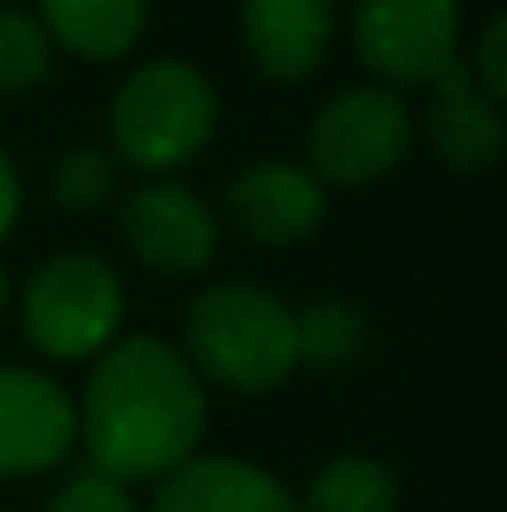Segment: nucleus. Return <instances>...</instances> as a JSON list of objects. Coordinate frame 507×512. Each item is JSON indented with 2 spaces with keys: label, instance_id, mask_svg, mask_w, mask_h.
<instances>
[{
  "label": "nucleus",
  "instance_id": "f257e3e1",
  "mask_svg": "<svg viewBox=\"0 0 507 512\" xmlns=\"http://www.w3.org/2000/svg\"><path fill=\"white\" fill-rule=\"evenodd\" d=\"M204 428L209 398L199 373L155 334H125L110 343L75 398V443H85L90 473L120 488L165 483L189 458H199Z\"/></svg>",
  "mask_w": 507,
  "mask_h": 512
},
{
  "label": "nucleus",
  "instance_id": "f03ea898",
  "mask_svg": "<svg viewBox=\"0 0 507 512\" xmlns=\"http://www.w3.org/2000/svg\"><path fill=\"white\" fill-rule=\"evenodd\" d=\"M184 363L199 383L234 393H274L299 373L294 309L249 279H224L184 304Z\"/></svg>",
  "mask_w": 507,
  "mask_h": 512
},
{
  "label": "nucleus",
  "instance_id": "7ed1b4c3",
  "mask_svg": "<svg viewBox=\"0 0 507 512\" xmlns=\"http://www.w3.org/2000/svg\"><path fill=\"white\" fill-rule=\"evenodd\" d=\"M214 125H219V95L209 75L174 55L135 65L110 100L115 160L145 174H169L204 155Z\"/></svg>",
  "mask_w": 507,
  "mask_h": 512
},
{
  "label": "nucleus",
  "instance_id": "20e7f679",
  "mask_svg": "<svg viewBox=\"0 0 507 512\" xmlns=\"http://www.w3.org/2000/svg\"><path fill=\"white\" fill-rule=\"evenodd\" d=\"M125 329V284L110 259L65 249L30 269L20 289V334L50 363H95Z\"/></svg>",
  "mask_w": 507,
  "mask_h": 512
},
{
  "label": "nucleus",
  "instance_id": "39448f33",
  "mask_svg": "<svg viewBox=\"0 0 507 512\" xmlns=\"http://www.w3.org/2000/svg\"><path fill=\"white\" fill-rule=\"evenodd\" d=\"M413 145V110L398 90L388 85H348L334 90L319 115L309 120L304 150L309 165L324 189H363L378 184L403 165Z\"/></svg>",
  "mask_w": 507,
  "mask_h": 512
},
{
  "label": "nucleus",
  "instance_id": "423d86ee",
  "mask_svg": "<svg viewBox=\"0 0 507 512\" xmlns=\"http://www.w3.org/2000/svg\"><path fill=\"white\" fill-rule=\"evenodd\" d=\"M463 0H353V55L378 85H433L458 65Z\"/></svg>",
  "mask_w": 507,
  "mask_h": 512
},
{
  "label": "nucleus",
  "instance_id": "0eeeda50",
  "mask_svg": "<svg viewBox=\"0 0 507 512\" xmlns=\"http://www.w3.org/2000/svg\"><path fill=\"white\" fill-rule=\"evenodd\" d=\"M120 229H125L130 254L169 279L204 274L219 249V214L179 179L140 184L120 209Z\"/></svg>",
  "mask_w": 507,
  "mask_h": 512
},
{
  "label": "nucleus",
  "instance_id": "6e6552de",
  "mask_svg": "<svg viewBox=\"0 0 507 512\" xmlns=\"http://www.w3.org/2000/svg\"><path fill=\"white\" fill-rule=\"evenodd\" d=\"M75 448V398L40 368L0 363V483L40 478Z\"/></svg>",
  "mask_w": 507,
  "mask_h": 512
},
{
  "label": "nucleus",
  "instance_id": "1a4fd4ad",
  "mask_svg": "<svg viewBox=\"0 0 507 512\" xmlns=\"http://www.w3.org/2000/svg\"><path fill=\"white\" fill-rule=\"evenodd\" d=\"M224 209L244 239L289 249L329 219V189L294 160H254L224 189Z\"/></svg>",
  "mask_w": 507,
  "mask_h": 512
},
{
  "label": "nucleus",
  "instance_id": "9d476101",
  "mask_svg": "<svg viewBox=\"0 0 507 512\" xmlns=\"http://www.w3.org/2000/svg\"><path fill=\"white\" fill-rule=\"evenodd\" d=\"M338 0H239L249 65L274 85H304L334 50Z\"/></svg>",
  "mask_w": 507,
  "mask_h": 512
},
{
  "label": "nucleus",
  "instance_id": "9b49d317",
  "mask_svg": "<svg viewBox=\"0 0 507 512\" xmlns=\"http://www.w3.org/2000/svg\"><path fill=\"white\" fill-rule=\"evenodd\" d=\"M428 145L453 174H488L503 160V100H493L458 60L428 85Z\"/></svg>",
  "mask_w": 507,
  "mask_h": 512
},
{
  "label": "nucleus",
  "instance_id": "f8f14e48",
  "mask_svg": "<svg viewBox=\"0 0 507 512\" xmlns=\"http://www.w3.org/2000/svg\"><path fill=\"white\" fill-rule=\"evenodd\" d=\"M150 512H294V493L244 458H189L169 473Z\"/></svg>",
  "mask_w": 507,
  "mask_h": 512
},
{
  "label": "nucleus",
  "instance_id": "ddd939ff",
  "mask_svg": "<svg viewBox=\"0 0 507 512\" xmlns=\"http://www.w3.org/2000/svg\"><path fill=\"white\" fill-rule=\"evenodd\" d=\"M35 20L55 50H70L90 65H110L145 40L150 0H40Z\"/></svg>",
  "mask_w": 507,
  "mask_h": 512
},
{
  "label": "nucleus",
  "instance_id": "4468645a",
  "mask_svg": "<svg viewBox=\"0 0 507 512\" xmlns=\"http://www.w3.org/2000/svg\"><path fill=\"white\" fill-rule=\"evenodd\" d=\"M294 512H398V478L368 453H343L309 478Z\"/></svg>",
  "mask_w": 507,
  "mask_h": 512
},
{
  "label": "nucleus",
  "instance_id": "2eb2a0df",
  "mask_svg": "<svg viewBox=\"0 0 507 512\" xmlns=\"http://www.w3.org/2000/svg\"><path fill=\"white\" fill-rule=\"evenodd\" d=\"M294 334H299V368L338 373V368H353L363 358L368 319L348 299H314L309 309L294 314Z\"/></svg>",
  "mask_w": 507,
  "mask_h": 512
},
{
  "label": "nucleus",
  "instance_id": "dca6fc26",
  "mask_svg": "<svg viewBox=\"0 0 507 512\" xmlns=\"http://www.w3.org/2000/svg\"><path fill=\"white\" fill-rule=\"evenodd\" d=\"M55 45L20 5H0V95H25L50 80Z\"/></svg>",
  "mask_w": 507,
  "mask_h": 512
},
{
  "label": "nucleus",
  "instance_id": "f3484780",
  "mask_svg": "<svg viewBox=\"0 0 507 512\" xmlns=\"http://www.w3.org/2000/svg\"><path fill=\"white\" fill-rule=\"evenodd\" d=\"M120 189V160L95 150V145H80V150H65L50 170V194L60 209L70 214H95L115 199Z\"/></svg>",
  "mask_w": 507,
  "mask_h": 512
},
{
  "label": "nucleus",
  "instance_id": "a211bd4d",
  "mask_svg": "<svg viewBox=\"0 0 507 512\" xmlns=\"http://www.w3.org/2000/svg\"><path fill=\"white\" fill-rule=\"evenodd\" d=\"M45 512H140V508H135L130 488H120V483H110V478H100V473H75V478L45 503Z\"/></svg>",
  "mask_w": 507,
  "mask_h": 512
},
{
  "label": "nucleus",
  "instance_id": "6ab92c4d",
  "mask_svg": "<svg viewBox=\"0 0 507 512\" xmlns=\"http://www.w3.org/2000/svg\"><path fill=\"white\" fill-rule=\"evenodd\" d=\"M473 80L493 95V100H503L507 95V15H488V25H483V35H478V55H473Z\"/></svg>",
  "mask_w": 507,
  "mask_h": 512
},
{
  "label": "nucleus",
  "instance_id": "aec40b11",
  "mask_svg": "<svg viewBox=\"0 0 507 512\" xmlns=\"http://www.w3.org/2000/svg\"><path fill=\"white\" fill-rule=\"evenodd\" d=\"M15 219H20V174H15V160L0 150V244L10 239Z\"/></svg>",
  "mask_w": 507,
  "mask_h": 512
},
{
  "label": "nucleus",
  "instance_id": "412c9836",
  "mask_svg": "<svg viewBox=\"0 0 507 512\" xmlns=\"http://www.w3.org/2000/svg\"><path fill=\"white\" fill-rule=\"evenodd\" d=\"M5 304H10V274H5V264H0V314H5Z\"/></svg>",
  "mask_w": 507,
  "mask_h": 512
}]
</instances>
